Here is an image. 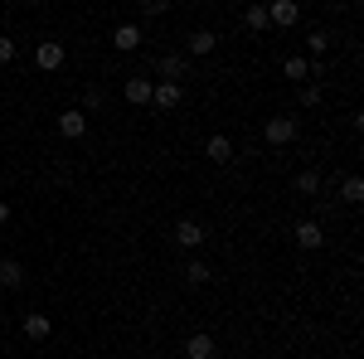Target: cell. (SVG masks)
I'll return each instance as SVG.
<instances>
[{"label":"cell","mask_w":364,"mask_h":359,"mask_svg":"<svg viewBox=\"0 0 364 359\" xmlns=\"http://www.w3.org/2000/svg\"><path fill=\"white\" fill-rule=\"evenodd\" d=\"M34 63H39L44 73H54V68H63V44H58V39H44V44L34 49Z\"/></svg>","instance_id":"obj_1"},{"label":"cell","mask_w":364,"mask_h":359,"mask_svg":"<svg viewBox=\"0 0 364 359\" xmlns=\"http://www.w3.org/2000/svg\"><path fill=\"white\" fill-rule=\"evenodd\" d=\"M185 355H190V359H219V345H214V335H209V331H199V335L185 340Z\"/></svg>","instance_id":"obj_2"},{"label":"cell","mask_w":364,"mask_h":359,"mask_svg":"<svg viewBox=\"0 0 364 359\" xmlns=\"http://www.w3.org/2000/svg\"><path fill=\"white\" fill-rule=\"evenodd\" d=\"M296 20H301V5H296V0H277V5H267V25H296Z\"/></svg>","instance_id":"obj_3"},{"label":"cell","mask_w":364,"mask_h":359,"mask_svg":"<svg viewBox=\"0 0 364 359\" xmlns=\"http://www.w3.org/2000/svg\"><path fill=\"white\" fill-rule=\"evenodd\" d=\"M291 136H296V117H272V122H267V141H272V146H287Z\"/></svg>","instance_id":"obj_4"},{"label":"cell","mask_w":364,"mask_h":359,"mask_svg":"<svg viewBox=\"0 0 364 359\" xmlns=\"http://www.w3.org/2000/svg\"><path fill=\"white\" fill-rule=\"evenodd\" d=\"M122 92H127V102H132V107H146V102H151V92H156V83H151V78H127Z\"/></svg>","instance_id":"obj_5"},{"label":"cell","mask_w":364,"mask_h":359,"mask_svg":"<svg viewBox=\"0 0 364 359\" xmlns=\"http://www.w3.org/2000/svg\"><path fill=\"white\" fill-rule=\"evenodd\" d=\"M0 286H5V291H20V286H25V267H20L15 257H0Z\"/></svg>","instance_id":"obj_6"},{"label":"cell","mask_w":364,"mask_h":359,"mask_svg":"<svg viewBox=\"0 0 364 359\" xmlns=\"http://www.w3.org/2000/svg\"><path fill=\"white\" fill-rule=\"evenodd\" d=\"M180 97H185V87H180V83H156V92H151V102H156L161 112L180 107Z\"/></svg>","instance_id":"obj_7"},{"label":"cell","mask_w":364,"mask_h":359,"mask_svg":"<svg viewBox=\"0 0 364 359\" xmlns=\"http://www.w3.org/2000/svg\"><path fill=\"white\" fill-rule=\"evenodd\" d=\"M58 132H63V141H78L87 132V112H63L58 117Z\"/></svg>","instance_id":"obj_8"},{"label":"cell","mask_w":364,"mask_h":359,"mask_svg":"<svg viewBox=\"0 0 364 359\" xmlns=\"http://www.w3.org/2000/svg\"><path fill=\"white\" fill-rule=\"evenodd\" d=\"M175 243H180V248H199V243H204V228H199L195 219H180L175 223Z\"/></svg>","instance_id":"obj_9"},{"label":"cell","mask_w":364,"mask_h":359,"mask_svg":"<svg viewBox=\"0 0 364 359\" xmlns=\"http://www.w3.org/2000/svg\"><path fill=\"white\" fill-rule=\"evenodd\" d=\"M296 243H301V248H321V243H326L321 223H316V219H301V223H296Z\"/></svg>","instance_id":"obj_10"},{"label":"cell","mask_w":364,"mask_h":359,"mask_svg":"<svg viewBox=\"0 0 364 359\" xmlns=\"http://www.w3.org/2000/svg\"><path fill=\"white\" fill-rule=\"evenodd\" d=\"M204 156H209L214 166H228V161H233V141H228V136H209Z\"/></svg>","instance_id":"obj_11"},{"label":"cell","mask_w":364,"mask_h":359,"mask_svg":"<svg viewBox=\"0 0 364 359\" xmlns=\"http://www.w3.org/2000/svg\"><path fill=\"white\" fill-rule=\"evenodd\" d=\"M112 44L122 49V54H132V49H141V25H117Z\"/></svg>","instance_id":"obj_12"},{"label":"cell","mask_w":364,"mask_h":359,"mask_svg":"<svg viewBox=\"0 0 364 359\" xmlns=\"http://www.w3.org/2000/svg\"><path fill=\"white\" fill-rule=\"evenodd\" d=\"M161 73H166V83H180V78H190V63L175 58V54H166L161 58Z\"/></svg>","instance_id":"obj_13"},{"label":"cell","mask_w":364,"mask_h":359,"mask_svg":"<svg viewBox=\"0 0 364 359\" xmlns=\"http://www.w3.org/2000/svg\"><path fill=\"white\" fill-rule=\"evenodd\" d=\"M49 331H54L49 316H39V311H29V316H25V335H29V340H49Z\"/></svg>","instance_id":"obj_14"},{"label":"cell","mask_w":364,"mask_h":359,"mask_svg":"<svg viewBox=\"0 0 364 359\" xmlns=\"http://www.w3.org/2000/svg\"><path fill=\"white\" fill-rule=\"evenodd\" d=\"M340 199H345V204H360V199H364V180H360V175H345V185H340Z\"/></svg>","instance_id":"obj_15"},{"label":"cell","mask_w":364,"mask_h":359,"mask_svg":"<svg viewBox=\"0 0 364 359\" xmlns=\"http://www.w3.org/2000/svg\"><path fill=\"white\" fill-rule=\"evenodd\" d=\"M282 73H287L291 83H301V78H306V73H311V63H306V58H301V54H291V58H287V63H282Z\"/></svg>","instance_id":"obj_16"},{"label":"cell","mask_w":364,"mask_h":359,"mask_svg":"<svg viewBox=\"0 0 364 359\" xmlns=\"http://www.w3.org/2000/svg\"><path fill=\"white\" fill-rule=\"evenodd\" d=\"M209 277H214V272H209V262H199V257L190 262V267H185V282H190V286H204Z\"/></svg>","instance_id":"obj_17"},{"label":"cell","mask_w":364,"mask_h":359,"mask_svg":"<svg viewBox=\"0 0 364 359\" xmlns=\"http://www.w3.org/2000/svg\"><path fill=\"white\" fill-rule=\"evenodd\" d=\"M214 44H219V39H214L209 29H195V34H190V54H209Z\"/></svg>","instance_id":"obj_18"},{"label":"cell","mask_w":364,"mask_h":359,"mask_svg":"<svg viewBox=\"0 0 364 359\" xmlns=\"http://www.w3.org/2000/svg\"><path fill=\"white\" fill-rule=\"evenodd\" d=\"M243 20H248V29L262 34V29H267V5H248V10H243Z\"/></svg>","instance_id":"obj_19"},{"label":"cell","mask_w":364,"mask_h":359,"mask_svg":"<svg viewBox=\"0 0 364 359\" xmlns=\"http://www.w3.org/2000/svg\"><path fill=\"white\" fill-rule=\"evenodd\" d=\"M321 190V175H316V170H301V175H296V194H316Z\"/></svg>","instance_id":"obj_20"},{"label":"cell","mask_w":364,"mask_h":359,"mask_svg":"<svg viewBox=\"0 0 364 359\" xmlns=\"http://www.w3.org/2000/svg\"><path fill=\"white\" fill-rule=\"evenodd\" d=\"M306 49H311V54H326V49H331V34H326V29H316V34L306 39Z\"/></svg>","instance_id":"obj_21"},{"label":"cell","mask_w":364,"mask_h":359,"mask_svg":"<svg viewBox=\"0 0 364 359\" xmlns=\"http://www.w3.org/2000/svg\"><path fill=\"white\" fill-rule=\"evenodd\" d=\"M10 58H15V39H5V34H0V63H10Z\"/></svg>","instance_id":"obj_22"},{"label":"cell","mask_w":364,"mask_h":359,"mask_svg":"<svg viewBox=\"0 0 364 359\" xmlns=\"http://www.w3.org/2000/svg\"><path fill=\"white\" fill-rule=\"evenodd\" d=\"M0 223H10V204L5 199H0Z\"/></svg>","instance_id":"obj_23"}]
</instances>
